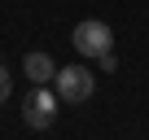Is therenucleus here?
Segmentation results:
<instances>
[{
    "label": "nucleus",
    "mask_w": 149,
    "mask_h": 140,
    "mask_svg": "<svg viewBox=\"0 0 149 140\" xmlns=\"http://www.w3.org/2000/svg\"><path fill=\"white\" fill-rule=\"evenodd\" d=\"M53 92H57V101L79 105V101H88L97 92V75H92L88 66H66V70L53 75Z\"/></svg>",
    "instance_id": "f257e3e1"
},
{
    "label": "nucleus",
    "mask_w": 149,
    "mask_h": 140,
    "mask_svg": "<svg viewBox=\"0 0 149 140\" xmlns=\"http://www.w3.org/2000/svg\"><path fill=\"white\" fill-rule=\"evenodd\" d=\"M70 44H74V53H79V57H101V53H110L114 35H110V26H105L101 18H84V22H74Z\"/></svg>",
    "instance_id": "f03ea898"
},
{
    "label": "nucleus",
    "mask_w": 149,
    "mask_h": 140,
    "mask_svg": "<svg viewBox=\"0 0 149 140\" xmlns=\"http://www.w3.org/2000/svg\"><path fill=\"white\" fill-rule=\"evenodd\" d=\"M53 118H57V92H48V83H35L31 96L22 101V123L31 131H44L53 127Z\"/></svg>",
    "instance_id": "7ed1b4c3"
},
{
    "label": "nucleus",
    "mask_w": 149,
    "mask_h": 140,
    "mask_svg": "<svg viewBox=\"0 0 149 140\" xmlns=\"http://www.w3.org/2000/svg\"><path fill=\"white\" fill-rule=\"evenodd\" d=\"M22 70H26L31 83H53V75H57V66H53L48 53H26L22 57Z\"/></svg>",
    "instance_id": "20e7f679"
},
{
    "label": "nucleus",
    "mask_w": 149,
    "mask_h": 140,
    "mask_svg": "<svg viewBox=\"0 0 149 140\" xmlns=\"http://www.w3.org/2000/svg\"><path fill=\"white\" fill-rule=\"evenodd\" d=\"M9 92H13V79H9V70H5V66H0V105H5V101H9Z\"/></svg>",
    "instance_id": "39448f33"
},
{
    "label": "nucleus",
    "mask_w": 149,
    "mask_h": 140,
    "mask_svg": "<svg viewBox=\"0 0 149 140\" xmlns=\"http://www.w3.org/2000/svg\"><path fill=\"white\" fill-rule=\"evenodd\" d=\"M97 61H101V75H114V66H118V61H114V53H101Z\"/></svg>",
    "instance_id": "423d86ee"
}]
</instances>
